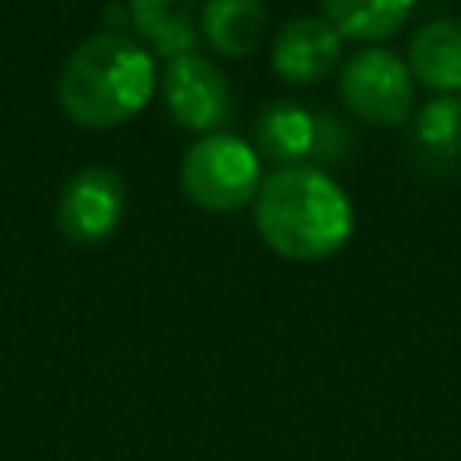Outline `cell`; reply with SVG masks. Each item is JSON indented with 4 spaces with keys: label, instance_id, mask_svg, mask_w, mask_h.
I'll return each mask as SVG.
<instances>
[{
    "label": "cell",
    "instance_id": "1",
    "mask_svg": "<svg viewBox=\"0 0 461 461\" xmlns=\"http://www.w3.org/2000/svg\"><path fill=\"white\" fill-rule=\"evenodd\" d=\"M256 230L270 252L295 263H317L349 241L353 205L321 166H285L259 184Z\"/></svg>",
    "mask_w": 461,
    "mask_h": 461
},
{
    "label": "cell",
    "instance_id": "2",
    "mask_svg": "<svg viewBox=\"0 0 461 461\" xmlns=\"http://www.w3.org/2000/svg\"><path fill=\"white\" fill-rule=\"evenodd\" d=\"M155 86V61L137 40L122 32H97L61 65L58 104L76 126L108 130L133 119L151 101Z\"/></svg>",
    "mask_w": 461,
    "mask_h": 461
},
{
    "label": "cell",
    "instance_id": "3",
    "mask_svg": "<svg viewBox=\"0 0 461 461\" xmlns=\"http://www.w3.org/2000/svg\"><path fill=\"white\" fill-rule=\"evenodd\" d=\"M259 155L234 133H205L180 158V187L205 212H234L259 194Z\"/></svg>",
    "mask_w": 461,
    "mask_h": 461
},
{
    "label": "cell",
    "instance_id": "4",
    "mask_svg": "<svg viewBox=\"0 0 461 461\" xmlns=\"http://www.w3.org/2000/svg\"><path fill=\"white\" fill-rule=\"evenodd\" d=\"M346 108L371 126H403L414 112V76L385 47H360L339 68Z\"/></svg>",
    "mask_w": 461,
    "mask_h": 461
},
{
    "label": "cell",
    "instance_id": "5",
    "mask_svg": "<svg viewBox=\"0 0 461 461\" xmlns=\"http://www.w3.org/2000/svg\"><path fill=\"white\" fill-rule=\"evenodd\" d=\"M158 94L169 119L198 137L223 130L230 119V83L220 65L198 50L166 61L158 76Z\"/></svg>",
    "mask_w": 461,
    "mask_h": 461
},
{
    "label": "cell",
    "instance_id": "6",
    "mask_svg": "<svg viewBox=\"0 0 461 461\" xmlns=\"http://www.w3.org/2000/svg\"><path fill=\"white\" fill-rule=\"evenodd\" d=\"M126 209V184L108 166H86L58 194V230L72 245L104 241Z\"/></svg>",
    "mask_w": 461,
    "mask_h": 461
},
{
    "label": "cell",
    "instance_id": "7",
    "mask_svg": "<svg viewBox=\"0 0 461 461\" xmlns=\"http://www.w3.org/2000/svg\"><path fill=\"white\" fill-rule=\"evenodd\" d=\"M342 58V36L324 14H299L288 18L270 47V65L285 83H317L324 79Z\"/></svg>",
    "mask_w": 461,
    "mask_h": 461
},
{
    "label": "cell",
    "instance_id": "8",
    "mask_svg": "<svg viewBox=\"0 0 461 461\" xmlns=\"http://www.w3.org/2000/svg\"><path fill=\"white\" fill-rule=\"evenodd\" d=\"M252 148L256 155L285 166H306V158L317 155V112L274 97L259 108L256 126H252Z\"/></svg>",
    "mask_w": 461,
    "mask_h": 461
},
{
    "label": "cell",
    "instance_id": "9",
    "mask_svg": "<svg viewBox=\"0 0 461 461\" xmlns=\"http://www.w3.org/2000/svg\"><path fill=\"white\" fill-rule=\"evenodd\" d=\"M407 68L414 83L454 94L461 90V22L457 18H432L425 22L407 47Z\"/></svg>",
    "mask_w": 461,
    "mask_h": 461
},
{
    "label": "cell",
    "instance_id": "10",
    "mask_svg": "<svg viewBox=\"0 0 461 461\" xmlns=\"http://www.w3.org/2000/svg\"><path fill=\"white\" fill-rule=\"evenodd\" d=\"M267 29L263 0H205L198 14V32L220 58H249Z\"/></svg>",
    "mask_w": 461,
    "mask_h": 461
},
{
    "label": "cell",
    "instance_id": "11",
    "mask_svg": "<svg viewBox=\"0 0 461 461\" xmlns=\"http://www.w3.org/2000/svg\"><path fill=\"white\" fill-rule=\"evenodd\" d=\"M130 22L166 61L198 43V0H130Z\"/></svg>",
    "mask_w": 461,
    "mask_h": 461
},
{
    "label": "cell",
    "instance_id": "12",
    "mask_svg": "<svg viewBox=\"0 0 461 461\" xmlns=\"http://www.w3.org/2000/svg\"><path fill=\"white\" fill-rule=\"evenodd\" d=\"M411 148L429 173L454 169L461 162V97L454 94L429 97L414 115Z\"/></svg>",
    "mask_w": 461,
    "mask_h": 461
},
{
    "label": "cell",
    "instance_id": "13",
    "mask_svg": "<svg viewBox=\"0 0 461 461\" xmlns=\"http://www.w3.org/2000/svg\"><path fill=\"white\" fill-rule=\"evenodd\" d=\"M321 14L339 29L346 40L378 43L389 40L414 11L418 0H317Z\"/></svg>",
    "mask_w": 461,
    "mask_h": 461
},
{
    "label": "cell",
    "instance_id": "14",
    "mask_svg": "<svg viewBox=\"0 0 461 461\" xmlns=\"http://www.w3.org/2000/svg\"><path fill=\"white\" fill-rule=\"evenodd\" d=\"M346 148H349V133L346 126L328 115V112H317V166L321 162H342L346 158Z\"/></svg>",
    "mask_w": 461,
    "mask_h": 461
}]
</instances>
